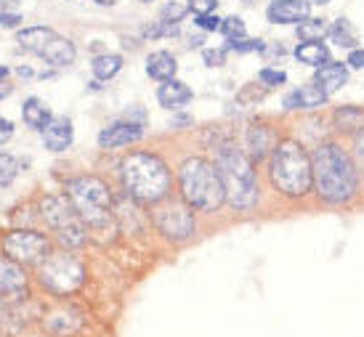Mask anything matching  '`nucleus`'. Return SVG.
Instances as JSON below:
<instances>
[{"label":"nucleus","instance_id":"1","mask_svg":"<svg viewBox=\"0 0 364 337\" xmlns=\"http://www.w3.org/2000/svg\"><path fill=\"white\" fill-rule=\"evenodd\" d=\"M314 186L319 199L330 204L348 202L356 194V167L338 143H319L311 152Z\"/></svg>","mask_w":364,"mask_h":337},{"label":"nucleus","instance_id":"2","mask_svg":"<svg viewBox=\"0 0 364 337\" xmlns=\"http://www.w3.org/2000/svg\"><path fill=\"white\" fill-rule=\"evenodd\" d=\"M215 167L221 173L223 192L234 210H250L258 202V178L253 160L237 143L226 141L215 146Z\"/></svg>","mask_w":364,"mask_h":337},{"label":"nucleus","instance_id":"3","mask_svg":"<svg viewBox=\"0 0 364 337\" xmlns=\"http://www.w3.org/2000/svg\"><path fill=\"white\" fill-rule=\"evenodd\" d=\"M269 178L277 192L284 197H306L314 186L311 154L293 138H284L274 146L269 160Z\"/></svg>","mask_w":364,"mask_h":337},{"label":"nucleus","instance_id":"4","mask_svg":"<svg viewBox=\"0 0 364 337\" xmlns=\"http://www.w3.org/2000/svg\"><path fill=\"white\" fill-rule=\"evenodd\" d=\"M122 184L128 194L139 202H162L171 189V173L168 165L157 154L131 152L120 165Z\"/></svg>","mask_w":364,"mask_h":337},{"label":"nucleus","instance_id":"5","mask_svg":"<svg viewBox=\"0 0 364 337\" xmlns=\"http://www.w3.org/2000/svg\"><path fill=\"white\" fill-rule=\"evenodd\" d=\"M178 186H181L183 202L192 210H203V213H213L218 210L226 199L223 192V181L218 167L203 157H192L181 165L178 173Z\"/></svg>","mask_w":364,"mask_h":337},{"label":"nucleus","instance_id":"6","mask_svg":"<svg viewBox=\"0 0 364 337\" xmlns=\"http://www.w3.org/2000/svg\"><path fill=\"white\" fill-rule=\"evenodd\" d=\"M67 197L72 199V204L77 207L80 218L93 228H102L109 223V189L102 178L96 175H80V178H72L67 184Z\"/></svg>","mask_w":364,"mask_h":337},{"label":"nucleus","instance_id":"7","mask_svg":"<svg viewBox=\"0 0 364 337\" xmlns=\"http://www.w3.org/2000/svg\"><path fill=\"white\" fill-rule=\"evenodd\" d=\"M85 279V268L75 255L70 253H56L48 255L41 266V284L46 289H51L56 295H67L75 292Z\"/></svg>","mask_w":364,"mask_h":337},{"label":"nucleus","instance_id":"8","mask_svg":"<svg viewBox=\"0 0 364 337\" xmlns=\"http://www.w3.org/2000/svg\"><path fill=\"white\" fill-rule=\"evenodd\" d=\"M154 226L165 239L183 242L194 234V213L183 202H165L154 210Z\"/></svg>","mask_w":364,"mask_h":337},{"label":"nucleus","instance_id":"9","mask_svg":"<svg viewBox=\"0 0 364 337\" xmlns=\"http://www.w3.org/2000/svg\"><path fill=\"white\" fill-rule=\"evenodd\" d=\"M3 250L21 266H32V263H41L46 258L48 239L38 231H9L3 236Z\"/></svg>","mask_w":364,"mask_h":337},{"label":"nucleus","instance_id":"10","mask_svg":"<svg viewBox=\"0 0 364 337\" xmlns=\"http://www.w3.org/2000/svg\"><path fill=\"white\" fill-rule=\"evenodd\" d=\"M41 215L53 231H61V228L75 226V223H85V221L80 218V213H77V207L72 204V199L67 194L46 197V199L41 202Z\"/></svg>","mask_w":364,"mask_h":337},{"label":"nucleus","instance_id":"11","mask_svg":"<svg viewBox=\"0 0 364 337\" xmlns=\"http://www.w3.org/2000/svg\"><path fill=\"white\" fill-rule=\"evenodd\" d=\"M144 136L141 125L139 123H112L107 125L102 133H99V143H102L104 149H117V146H131V143H136L139 138Z\"/></svg>","mask_w":364,"mask_h":337},{"label":"nucleus","instance_id":"12","mask_svg":"<svg viewBox=\"0 0 364 337\" xmlns=\"http://www.w3.org/2000/svg\"><path fill=\"white\" fill-rule=\"evenodd\" d=\"M27 289V274L14 258L0 255V295H21Z\"/></svg>","mask_w":364,"mask_h":337},{"label":"nucleus","instance_id":"13","mask_svg":"<svg viewBox=\"0 0 364 337\" xmlns=\"http://www.w3.org/2000/svg\"><path fill=\"white\" fill-rule=\"evenodd\" d=\"M277 146V136H274L272 128H266V125H250L247 131H245V154L250 157V160H263L269 149Z\"/></svg>","mask_w":364,"mask_h":337},{"label":"nucleus","instance_id":"14","mask_svg":"<svg viewBox=\"0 0 364 337\" xmlns=\"http://www.w3.org/2000/svg\"><path fill=\"white\" fill-rule=\"evenodd\" d=\"M266 16L272 24H295L309 16V3L306 0H274L266 9Z\"/></svg>","mask_w":364,"mask_h":337},{"label":"nucleus","instance_id":"15","mask_svg":"<svg viewBox=\"0 0 364 337\" xmlns=\"http://www.w3.org/2000/svg\"><path fill=\"white\" fill-rule=\"evenodd\" d=\"M41 133H43L46 149H51V152H64L67 146H72V138H75V133H72V123L67 120V117H53Z\"/></svg>","mask_w":364,"mask_h":337},{"label":"nucleus","instance_id":"16","mask_svg":"<svg viewBox=\"0 0 364 337\" xmlns=\"http://www.w3.org/2000/svg\"><path fill=\"white\" fill-rule=\"evenodd\" d=\"M314 82L330 96V93L341 91L346 82H348V70H346V64H341V62H327V64H322V67H316Z\"/></svg>","mask_w":364,"mask_h":337},{"label":"nucleus","instance_id":"17","mask_svg":"<svg viewBox=\"0 0 364 337\" xmlns=\"http://www.w3.org/2000/svg\"><path fill=\"white\" fill-rule=\"evenodd\" d=\"M192 88L186 85V82L181 80H165L160 85V91H157V101H160V106H165V109H181L183 104L192 101Z\"/></svg>","mask_w":364,"mask_h":337},{"label":"nucleus","instance_id":"18","mask_svg":"<svg viewBox=\"0 0 364 337\" xmlns=\"http://www.w3.org/2000/svg\"><path fill=\"white\" fill-rule=\"evenodd\" d=\"M324 101H327V93H324L316 82L301 85L298 91L284 96V106H287V109H316V106H322Z\"/></svg>","mask_w":364,"mask_h":337},{"label":"nucleus","instance_id":"19","mask_svg":"<svg viewBox=\"0 0 364 337\" xmlns=\"http://www.w3.org/2000/svg\"><path fill=\"white\" fill-rule=\"evenodd\" d=\"M41 56L48 64H53V67H67V64L75 62V45H72V40H67V38L53 35L51 43L43 48Z\"/></svg>","mask_w":364,"mask_h":337},{"label":"nucleus","instance_id":"20","mask_svg":"<svg viewBox=\"0 0 364 337\" xmlns=\"http://www.w3.org/2000/svg\"><path fill=\"white\" fill-rule=\"evenodd\" d=\"M176 70H178V64H176V56L168 51H154L149 59H146V74L154 77V80H173L176 77Z\"/></svg>","mask_w":364,"mask_h":337},{"label":"nucleus","instance_id":"21","mask_svg":"<svg viewBox=\"0 0 364 337\" xmlns=\"http://www.w3.org/2000/svg\"><path fill=\"white\" fill-rule=\"evenodd\" d=\"M53 32L48 30V27H27V30H21L19 35H16V43H19L21 51L27 53H38L41 56L43 48L51 43Z\"/></svg>","mask_w":364,"mask_h":337},{"label":"nucleus","instance_id":"22","mask_svg":"<svg viewBox=\"0 0 364 337\" xmlns=\"http://www.w3.org/2000/svg\"><path fill=\"white\" fill-rule=\"evenodd\" d=\"M21 117H24V123L30 125L32 131H43V128L53 120L51 112H48V106H46L41 99H35V96L24 101V106H21Z\"/></svg>","mask_w":364,"mask_h":337},{"label":"nucleus","instance_id":"23","mask_svg":"<svg viewBox=\"0 0 364 337\" xmlns=\"http://www.w3.org/2000/svg\"><path fill=\"white\" fill-rule=\"evenodd\" d=\"M295 59L301 64H309V67H322V64L330 62V51H327V45H322V40L301 43L295 48Z\"/></svg>","mask_w":364,"mask_h":337},{"label":"nucleus","instance_id":"24","mask_svg":"<svg viewBox=\"0 0 364 337\" xmlns=\"http://www.w3.org/2000/svg\"><path fill=\"white\" fill-rule=\"evenodd\" d=\"M327 35H330V40H333L335 45H341V48H354L356 43H359L354 24L348 19H338L333 27L327 30Z\"/></svg>","mask_w":364,"mask_h":337},{"label":"nucleus","instance_id":"25","mask_svg":"<svg viewBox=\"0 0 364 337\" xmlns=\"http://www.w3.org/2000/svg\"><path fill=\"white\" fill-rule=\"evenodd\" d=\"M96 80H112L117 72L122 70V59L117 53H104V56H96L91 64Z\"/></svg>","mask_w":364,"mask_h":337},{"label":"nucleus","instance_id":"26","mask_svg":"<svg viewBox=\"0 0 364 337\" xmlns=\"http://www.w3.org/2000/svg\"><path fill=\"white\" fill-rule=\"evenodd\" d=\"M324 35H327V27H324L322 19H304L298 24V38H301V43H316L322 40Z\"/></svg>","mask_w":364,"mask_h":337},{"label":"nucleus","instance_id":"27","mask_svg":"<svg viewBox=\"0 0 364 337\" xmlns=\"http://www.w3.org/2000/svg\"><path fill=\"white\" fill-rule=\"evenodd\" d=\"M335 123L341 131H351V128H362L364 125V112L356 106H343L335 112Z\"/></svg>","mask_w":364,"mask_h":337},{"label":"nucleus","instance_id":"28","mask_svg":"<svg viewBox=\"0 0 364 337\" xmlns=\"http://www.w3.org/2000/svg\"><path fill=\"white\" fill-rule=\"evenodd\" d=\"M85 231H88L85 223H75V226H67V228L56 231V239H59L67 250H72V247H80L82 242H85Z\"/></svg>","mask_w":364,"mask_h":337},{"label":"nucleus","instance_id":"29","mask_svg":"<svg viewBox=\"0 0 364 337\" xmlns=\"http://www.w3.org/2000/svg\"><path fill=\"white\" fill-rule=\"evenodd\" d=\"M19 173V162L11 157V154L0 152V186H11L14 178Z\"/></svg>","mask_w":364,"mask_h":337},{"label":"nucleus","instance_id":"30","mask_svg":"<svg viewBox=\"0 0 364 337\" xmlns=\"http://www.w3.org/2000/svg\"><path fill=\"white\" fill-rule=\"evenodd\" d=\"M162 35H168V38H176L178 35V24H171V21H154L149 24L146 30H144V38H162Z\"/></svg>","mask_w":364,"mask_h":337},{"label":"nucleus","instance_id":"31","mask_svg":"<svg viewBox=\"0 0 364 337\" xmlns=\"http://www.w3.org/2000/svg\"><path fill=\"white\" fill-rule=\"evenodd\" d=\"M221 32L226 35V40H240L245 35V21L240 16H229L221 21Z\"/></svg>","mask_w":364,"mask_h":337},{"label":"nucleus","instance_id":"32","mask_svg":"<svg viewBox=\"0 0 364 337\" xmlns=\"http://www.w3.org/2000/svg\"><path fill=\"white\" fill-rule=\"evenodd\" d=\"M229 51H237V53H258L263 51V40H229V45H226Z\"/></svg>","mask_w":364,"mask_h":337},{"label":"nucleus","instance_id":"33","mask_svg":"<svg viewBox=\"0 0 364 337\" xmlns=\"http://www.w3.org/2000/svg\"><path fill=\"white\" fill-rule=\"evenodd\" d=\"M186 6H181V3H168L165 9H162L160 19L162 21H171V24H176V21H181L183 16H186Z\"/></svg>","mask_w":364,"mask_h":337},{"label":"nucleus","instance_id":"34","mask_svg":"<svg viewBox=\"0 0 364 337\" xmlns=\"http://www.w3.org/2000/svg\"><path fill=\"white\" fill-rule=\"evenodd\" d=\"M258 77H261L263 85H282L287 80V74L282 70H272V67H266V70L258 72Z\"/></svg>","mask_w":364,"mask_h":337},{"label":"nucleus","instance_id":"35","mask_svg":"<svg viewBox=\"0 0 364 337\" xmlns=\"http://www.w3.org/2000/svg\"><path fill=\"white\" fill-rule=\"evenodd\" d=\"M221 21L223 19H218V16H213V13H203V16H197V27L200 30H208V32H215V30H221Z\"/></svg>","mask_w":364,"mask_h":337},{"label":"nucleus","instance_id":"36","mask_svg":"<svg viewBox=\"0 0 364 337\" xmlns=\"http://www.w3.org/2000/svg\"><path fill=\"white\" fill-rule=\"evenodd\" d=\"M203 59L208 67H223V62H226V51H223V48H208V51L203 53Z\"/></svg>","mask_w":364,"mask_h":337},{"label":"nucleus","instance_id":"37","mask_svg":"<svg viewBox=\"0 0 364 337\" xmlns=\"http://www.w3.org/2000/svg\"><path fill=\"white\" fill-rule=\"evenodd\" d=\"M354 160H356V167L364 173V125L354 138Z\"/></svg>","mask_w":364,"mask_h":337},{"label":"nucleus","instance_id":"38","mask_svg":"<svg viewBox=\"0 0 364 337\" xmlns=\"http://www.w3.org/2000/svg\"><path fill=\"white\" fill-rule=\"evenodd\" d=\"M213 9H215V0H189V11H194L197 16L210 13Z\"/></svg>","mask_w":364,"mask_h":337},{"label":"nucleus","instance_id":"39","mask_svg":"<svg viewBox=\"0 0 364 337\" xmlns=\"http://www.w3.org/2000/svg\"><path fill=\"white\" fill-rule=\"evenodd\" d=\"M11 136H14V123H11L9 117L0 114V143L11 141Z\"/></svg>","mask_w":364,"mask_h":337},{"label":"nucleus","instance_id":"40","mask_svg":"<svg viewBox=\"0 0 364 337\" xmlns=\"http://www.w3.org/2000/svg\"><path fill=\"white\" fill-rule=\"evenodd\" d=\"M21 21L19 13H9V11H0V27H16Z\"/></svg>","mask_w":364,"mask_h":337},{"label":"nucleus","instance_id":"41","mask_svg":"<svg viewBox=\"0 0 364 337\" xmlns=\"http://www.w3.org/2000/svg\"><path fill=\"white\" fill-rule=\"evenodd\" d=\"M348 64H351L354 70H364V51L354 48V51H351V56H348Z\"/></svg>","mask_w":364,"mask_h":337},{"label":"nucleus","instance_id":"42","mask_svg":"<svg viewBox=\"0 0 364 337\" xmlns=\"http://www.w3.org/2000/svg\"><path fill=\"white\" fill-rule=\"evenodd\" d=\"M11 91H14V88H11L9 82H6V80L0 82V99H9V96H11Z\"/></svg>","mask_w":364,"mask_h":337},{"label":"nucleus","instance_id":"43","mask_svg":"<svg viewBox=\"0 0 364 337\" xmlns=\"http://www.w3.org/2000/svg\"><path fill=\"white\" fill-rule=\"evenodd\" d=\"M306 3H309V6H327L330 0H306Z\"/></svg>","mask_w":364,"mask_h":337},{"label":"nucleus","instance_id":"44","mask_svg":"<svg viewBox=\"0 0 364 337\" xmlns=\"http://www.w3.org/2000/svg\"><path fill=\"white\" fill-rule=\"evenodd\" d=\"M96 3H99V6H114L117 0H96Z\"/></svg>","mask_w":364,"mask_h":337},{"label":"nucleus","instance_id":"45","mask_svg":"<svg viewBox=\"0 0 364 337\" xmlns=\"http://www.w3.org/2000/svg\"><path fill=\"white\" fill-rule=\"evenodd\" d=\"M6 77H9V70H6V67H0V80H6Z\"/></svg>","mask_w":364,"mask_h":337},{"label":"nucleus","instance_id":"46","mask_svg":"<svg viewBox=\"0 0 364 337\" xmlns=\"http://www.w3.org/2000/svg\"><path fill=\"white\" fill-rule=\"evenodd\" d=\"M14 3H19V0H0V6H14Z\"/></svg>","mask_w":364,"mask_h":337},{"label":"nucleus","instance_id":"47","mask_svg":"<svg viewBox=\"0 0 364 337\" xmlns=\"http://www.w3.org/2000/svg\"><path fill=\"white\" fill-rule=\"evenodd\" d=\"M3 314H6V308H3V297H0V319H3Z\"/></svg>","mask_w":364,"mask_h":337},{"label":"nucleus","instance_id":"48","mask_svg":"<svg viewBox=\"0 0 364 337\" xmlns=\"http://www.w3.org/2000/svg\"><path fill=\"white\" fill-rule=\"evenodd\" d=\"M141 3H152V0H141Z\"/></svg>","mask_w":364,"mask_h":337}]
</instances>
